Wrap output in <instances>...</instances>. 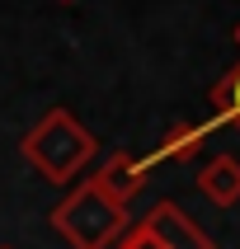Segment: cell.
I'll list each match as a JSON object with an SVG mask.
<instances>
[{
	"mask_svg": "<svg viewBox=\"0 0 240 249\" xmlns=\"http://www.w3.org/2000/svg\"><path fill=\"white\" fill-rule=\"evenodd\" d=\"M217 127H222L217 118H207V123H174L165 137H160V146L146 155V165L155 169V165H165V160H193V155L203 151V141H207Z\"/></svg>",
	"mask_w": 240,
	"mask_h": 249,
	"instance_id": "obj_5",
	"label": "cell"
},
{
	"mask_svg": "<svg viewBox=\"0 0 240 249\" xmlns=\"http://www.w3.org/2000/svg\"><path fill=\"white\" fill-rule=\"evenodd\" d=\"M207 99H212V118H217L222 127H226V123L240 127V61L207 89Z\"/></svg>",
	"mask_w": 240,
	"mask_h": 249,
	"instance_id": "obj_7",
	"label": "cell"
},
{
	"mask_svg": "<svg viewBox=\"0 0 240 249\" xmlns=\"http://www.w3.org/2000/svg\"><path fill=\"white\" fill-rule=\"evenodd\" d=\"M231 42H236V52H240V24H236V28H231Z\"/></svg>",
	"mask_w": 240,
	"mask_h": 249,
	"instance_id": "obj_9",
	"label": "cell"
},
{
	"mask_svg": "<svg viewBox=\"0 0 240 249\" xmlns=\"http://www.w3.org/2000/svg\"><path fill=\"white\" fill-rule=\"evenodd\" d=\"M137 231L146 235L151 249H217L207 231H203L179 202H169V197H165V202H155V207L141 216Z\"/></svg>",
	"mask_w": 240,
	"mask_h": 249,
	"instance_id": "obj_3",
	"label": "cell"
},
{
	"mask_svg": "<svg viewBox=\"0 0 240 249\" xmlns=\"http://www.w3.org/2000/svg\"><path fill=\"white\" fill-rule=\"evenodd\" d=\"M52 231L66 240L71 249H113L118 240L132 231V212L109 202V197H99L90 183H75L61 202L52 207Z\"/></svg>",
	"mask_w": 240,
	"mask_h": 249,
	"instance_id": "obj_2",
	"label": "cell"
},
{
	"mask_svg": "<svg viewBox=\"0 0 240 249\" xmlns=\"http://www.w3.org/2000/svg\"><path fill=\"white\" fill-rule=\"evenodd\" d=\"M61 5H71V0H61Z\"/></svg>",
	"mask_w": 240,
	"mask_h": 249,
	"instance_id": "obj_11",
	"label": "cell"
},
{
	"mask_svg": "<svg viewBox=\"0 0 240 249\" xmlns=\"http://www.w3.org/2000/svg\"><path fill=\"white\" fill-rule=\"evenodd\" d=\"M146 179H151V165H146V155L113 151L99 169H90V179H85V183H90L99 197H109V202L127 207V202L141 193V183H146Z\"/></svg>",
	"mask_w": 240,
	"mask_h": 249,
	"instance_id": "obj_4",
	"label": "cell"
},
{
	"mask_svg": "<svg viewBox=\"0 0 240 249\" xmlns=\"http://www.w3.org/2000/svg\"><path fill=\"white\" fill-rule=\"evenodd\" d=\"M19 155H24V165H33L47 183L75 188V179L94 165L99 141L71 108H47L38 123L19 137Z\"/></svg>",
	"mask_w": 240,
	"mask_h": 249,
	"instance_id": "obj_1",
	"label": "cell"
},
{
	"mask_svg": "<svg viewBox=\"0 0 240 249\" xmlns=\"http://www.w3.org/2000/svg\"><path fill=\"white\" fill-rule=\"evenodd\" d=\"M113 249H151V245H146V235H141V231H137V221H132V231H127V235L118 240Z\"/></svg>",
	"mask_w": 240,
	"mask_h": 249,
	"instance_id": "obj_8",
	"label": "cell"
},
{
	"mask_svg": "<svg viewBox=\"0 0 240 249\" xmlns=\"http://www.w3.org/2000/svg\"><path fill=\"white\" fill-rule=\"evenodd\" d=\"M198 193L207 197L212 207H236L240 202V160L236 155H212L207 165L198 169Z\"/></svg>",
	"mask_w": 240,
	"mask_h": 249,
	"instance_id": "obj_6",
	"label": "cell"
},
{
	"mask_svg": "<svg viewBox=\"0 0 240 249\" xmlns=\"http://www.w3.org/2000/svg\"><path fill=\"white\" fill-rule=\"evenodd\" d=\"M0 249H14V245H0Z\"/></svg>",
	"mask_w": 240,
	"mask_h": 249,
	"instance_id": "obj_10",
	"label": "cell"
}]
</instances>
